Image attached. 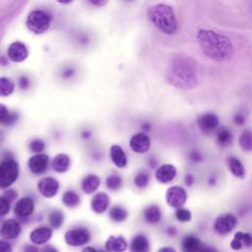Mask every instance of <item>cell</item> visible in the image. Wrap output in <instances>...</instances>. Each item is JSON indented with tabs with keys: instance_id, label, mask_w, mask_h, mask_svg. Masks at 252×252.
Instances as JSON below:
<instances>
[{
	"instance_id": "obj_1",
	"label": "cell",
	"mask_w": 252,
	"mask_h": 252,
	"mask_svg": "<svg viewBox=\"0 0 252 252\" xmlns=\"http://www.w3.org/2000/svg\"><path fill=\"white\" fill-rule=\"evenodd\" d=\"M197 41L202 52L210 59L218 62L229 60L233 55L231 40L213 30L201 29L197 32Z\"/></svg>"
},
{
	"instance_id": "obj_2",
	"label": "cell",
	"mask_w": 252,
	"mask_h": 252,
	"mask_svg": "<svg viewBox=\"0 0 252 252\" xmlns=\"http://www.w3.org/2000/svg\"><path fill=\"white\" fill-rule=\"evenodd\" d=\"M166 80L170 85L181 90L194 89L198 83L195 61L186 55H175L167 68Z\"/></svg>"
},
{
	"instance_id": "obj_3",
	"label": "cell",
	"mask_w": 252,
	"mask_h": 252,
	"mask_svg": "<svg viewBox=\"0 0 252 252\" xmlns=\"http://www.w3.org/2000/svg\"><path fill=\"white\" fill-rule=\"evenodd\" d=\"M150 21L163 33L173 34L178 30V22L174 10L171 6L158 3L153 5L148 10Z\"/></svg>"
},
{
	"instance_id": "obj_4",
	"label": "cell",
	"mask_w": 252,
	"mask_h": 252,
	"mask_svg": "<svg viewBox=\"0 0 252 252\" xmlns=\"http://www.w3.org/2000/svg\"><path fill=\"white\" fill-rule=\"evenodd\" d=\"M19 175V165L13 158H6L0 162V188L11 186Z\"/></svg>"
},
{
	"instance_id": "obj_5",
	"label": "cell",
	"mask_w": 252,
	"mask_h": 252,
	"mask_svg": "<svg viewBox=\"0 0 252 252\" xmlns=\"http://www.w3.org/2000/svg\"><path fill=\"white\" fill-rule=\"evenodd\" d=\"M50 24V17L41 10L32 11L27 18V27L33 33L39 34L47 31Z\"/></svg>"
},
{
	"instance_id": "obj_6",
	"label": "cell",
	"mask_w": 252,
	"mask_h": 252,
	"mask_svg": "<svg viewBox=\"0 0 252 252\" xmlns=\"http://www.w3.org/2000/svg\"><path fill=\"white\" fill-rule=\"evenodd\" d=\"M182 252H219L215 247L209 246L194 235H187L181 242Z\"/></svg>"
},
{
	"instance_id": "obj_7",
	"label": "cell",
	"mask_w": 252,
	"mask_h": 252,
	"mask_svg": "<svg viewBox=\"0 0 252 252\" xmlns=\"http://www.w3.org/2000/svg\"><path fill=\"white\" fill-rule=\"evenodd\" d=\"M237 224V219L233 214L226 213L219 216L214 222V230L220 235L231 232Z\"/></svg>"
},
{
	"instance_id": "obj_8",
	"label": "cell",
	"mask_w": 252,
	"mask_h": 252,
	"mask_svg": "<svg viewBox=\"0 0 252 252\" xmlns=\"http://www.w3.org/2000/svg\"><path fill=\"white\" fill-rule=\"evenodd\" d=\"M65 241L71 246H82L91 239V232L86 227H76L65 233Z\"/></svg>"
},
{
	"instance_id": "obj_9",
	"label": "cell",
	"mask_w": 252,
	"mask_h": 252,
	"mask_svg": "<svg viewBox=\"0 0 252 252\" xmlns=\"http://www.w3.org/2000/svg\"><path fill=\"white\" fill-rule=\"evenodd\" d=\"M165 200L171 208H182L187 200V192L181 186H171L165 193Z\"/></svg>"
},
{
	"instance_id": "obj_10",
	"label": "cell",
	"mask_w": 252,
	"mask_h": 252,
	"mask_svg": "<svg viewBox=\"0 0 252 252\" xmlns=\"http://www.w3.org/2000/svg\"><path fill=\"white\" fill-rule=\"evenodd\" d=\"M219 117L212 112H206L197 118V125L199 129L205 133L210 134L219 127Z\"/></svg>"
},
{
	"instance_id": "obj_11",
	"label": "cell",
	"mask_w": 252,
	"mask_h": 252,
	"mask_svg": "<svg viewBox=\"0 0 252 252\" xmlns=\"http://www.w3.org/2000/svg\"><path fill=\"white\" fill-rule=\"evenodd\" d=\"M37 189L43 197L52 198L56 195L59 189L58 181L50 176L41 178L37 183Z\"/></svg>"
},
{
	"instance_id": "obj_12",
	"label": "cell",
	"mask_w": 252,
	"mask_h": 252,
	"mask_svg": "<svg viewBox=\"0 0 252 252\" xmlns=\"http://www.w3.org/2000/svg\"><path fill=\"white\" fill-rule=\"evenodd\" d=\"M130 148L138 154L147 153L151 147L150 137L145 133H137L133 135L129 142Z\"/></svg>"
},
{
	"instance_id": "obj_13",
	"label": "cell",
	"mask_w": 252,
	"mask_h": 252,
	"mask_svg": "<svg viewBox=\"0 0 252 252\" xmlns=\"http://www.w3.org/2000/svg\"><path fill=\"white\" fill-rule=\"evenodd\" d=\"M21 233V225L18 220L9 219L5 220L0 228V235L6 240H12L17 238Z\"/></svg>"
},
{
	"instance_id": "obj_14",
	"label": "cell",
	"mask_w": 252,
	"mask_h": 252,
	"mask_svg": "<svg viewBox=\"0 0 252 252\" xmlns=\"http://www.w3.org/2000/svg\"><path fill=\"white\" fill-rule=\"evenodd\" d=\"M177 170L176 167L171 164V163H165L160 165L157 170H156V178L158 182L160 183H169L171 182L175 176H176Z\"/></svg>"
},
{
	"instance_id": "obj_15",
	"label": "cell",
	"mask_w": 252,
	"mask_h": 252,
	"mask_svg": "<svg viewBox=\"0 0 252 252\" xmlns=\"http://www.w3.org/2000/svg\"><path fill=\"white\" fill-rule=\"evenodd\" d=\"M28 54L27 46L20 41L13 42L8 48V56L14 62L24 61L28 57Z\"/></svg>"
},
{
	"instance_id": "obj_16",
	"label": "cell",
	"mask_w": 252,
	"mask_h": 252,
	"mask_svg": "<svg viewBox=\"0 0 252 252\" xmlns=\"http://www.w3.org/2000/svg\"><path fill=\"white\" fill-rule=\"evenodd\" d=\"M48 164V157L43 154H38L32 156L29 159V168L34 174H41L43 173Z\"/></svg>"
},
{
	"instance_id": "obj_17",
	"label": "cell",
	"mask_w": 252,
	"mask_h": 252,
	"mask_svg": "<svg viewBox=\"0 0 252 252\" xmlns=\"http://www.w3.org/2000/svg\"><path fill=\"white\" fill-rule=\"evenodd\" d=\"M33 209H34L33 201L29 197H23L16 203L14 212L20 218H28L32 214Z\"/></svg>"
},
{
	"instance_id": "obj_18",
	"label": "cell",
	"mask_w": 252,
	"mask_h": 252,
	"mask_svg": "<svg viewBox=\"0 0 252 252\" xmlns=\"http://www.w3.org/2000/svg\"><path fill=\"white\" fill-rule=\"evenodd\" d=\"M51 236H52L51 228L47 226H38L31 232L30 239L32 243L40 245L47 242L51 238Z\"/></svg>"
},
{
	"instance_id": "obj_19",
	"label": "cell",
	"mask_w": 252,
	"mask_h": 252,
	"mask_svg": "<svg viewBox=\"0 0 252 252\" xmlns=\"http://www.w3.org/2000/svg\"><path fill=\"white\" fill-rule=\"evenodd\" d=\"M109 204V198L104 192L96 193L91 201L92 210L96 214H102L106 211Z\"/></svg>"
},
{
	"instance_id": "obj_20",
	"label": "cell",
	"mask_w": 252,
	"mask_h": 252,
	"mask_svg": "<svg viewBox=\"0 0 252 252\" xmlns=\"http://www.w3.org/2000/svg\"><path fill=\"white\" fill-rule=\"evenodd\" d=\"M104 246L107 252H124L127 249V241L123 236L110 235Z\"/></svg>"
},
{
	"instance_id": "obj_21",
	"label": "cell",
	"mask_w": 252,
	"mask_h": 252,
	"mask_svg": "<svg viewBox=\"0 0 252 252\" xmlns=\"http://www.w3.org/2000/svg\"><path fill=\"white\" fill-rule=\"evenodd\" d=\"M243 246L244 247L252 246V234L248 232L237 231L230 242V247L233 250H240Z\"/></svg>"
},
{
	"instance_id": "obj_22",
	"label": "cell",
	"mask_w": 252,
	"mask_h": 252,
	"mask_svg": "<svg viewBox=\"0 0 252 252\" xmlns=\"http://www.w3.org/2000/svg\"><path fill=\"white\" fill-rule=\"evenodd\" d=\"M130 252H150V243L144 234H137L130 244Z\"/></svg>"
},
{
	"instance_id": "obj_23",
	"label": "cell",
	"mask_w": 252,
	"mask_h": 252,
	"mask_svg": "<svg viewBox=\"0 0 252 252\" xmlns=\"http://www.w3.org/2000/svg\"><path fill=\"white\" fill-rule=\"evenodd\" d=\"M110 158L112 162L117 167H125L127 164V157L123 151V149L117 145H113L110 148Z\"/></svg>"
},
{
	"instance_id": "obj_24",
	"label": "cell",
	"mask_w": 252,
	"mask_h": 252,
	"mask_svg": "<svg viewBox=\"0 0 252 252\" xmlns=\"http://www.w3.org/2000/svg\"><path fill=\"white\" fill-rule=\"evenodd\" d=\"M227 166L233 176L237 178H243L245 176V167L241 160L236 157L230 156L227 158Z\"/></svg>"
},
{
	"instance_id": "obj_25",
	"label": "cell",
	"mask_w": 252,
	"mask_h": 252,
	"mask_svg": "<svg viewBox=\"0 0 252 252\" xmlns=\"http://www.w3.org/2000/svg\"><path fill=\"white\" fill-rule=\"evenodd\" d=\"M100 184V180L98 176L94 174L87 175L82 181V189L87 194H92L96 191Z\"/></svg>"
},
{
	"instance_id": "obj_26",
	"label": "cell",
	"mask_w": 252,
	"mask_h": 252,
	"mask_svg": "<svg viewBox=\"0 0 252 252\" xmlns=\"http://www.w3.org/2000/svg\"><path fill=\"white\" fill-rule=\"evenodd\" d=\"M70 165V158L65 154H59L52 159V167L57 172H65L68 170Z\"/></svg>"
},
{
	"instance_id": "obj_27",
	"label": "cell",
	"mask_w": 252,
	"mask_h": 252,
	"mask_svg": "<svg viewBox=\"0 0 252 252\" xmlns=\"http://www.w3.org/2000/svg\"><path fill=\"white\" fill-rule=\"evenodd\" d=\"M144 219L149 223H157L161 219V212L156 205L149 206L144 211Z\"/></svg>"
},
{
	"instance_id": "obj_28",
	"label": "cell",
	"mask_w": 252,
	"mask_h": 252,
	"mask_svg": "<svg viewBox=\"0 0 252 252\" xmlns=\"http://www.w3.org/2000/svg\"><path fill=\"white\" fill-rule=\"evenodd\" d=\"M216 139H217V143L220 147L225 148V147H228L232 143L233 137H232L231 132L228 129L222 127L218 130Z\"/></svg>"
},
{
	"instance_id": "obj_29",
	"label": "cell",
	"mask_w": 252,
	"mask_h": 252,
	"mask_svg": "<svg viewBox=\"0 0 252 252\" xmlns=\"http://www.w3.org/2000/svg\"><path fill=\"white\" fill-rule=\"evenodd\" d=\"M238 144L243 151H252V132L249 129H245L239 136Z\"/></svg>"
},
{
	"instance_id": "obj_30",
	"label": "cell",
	"mask_w": 252,
	"mask_h": 252,
	"mask_svg": "<svg viewBox=\"0 0 252 252\" xmlns=\"http://www.w3.org/2000/svg\"><path fill=\"white\" fill-rule=\"evenodd\" d=\"M18 119V115L16 113H10L8 108L0 103V123L5 125L13 124Z\"/></svg>"
},
{
	"instance_id": "obj_31",
	"label": "cell",
	"mask_w": 252,
	"mask_h": 252,
	"mask_svg": "<svg viewBox=\"0 0 252 252\" xmlns=\"http://www.w3.org/2000/svg\"><path fill=\"white\" fill-rule=\"evenodd\" d=\"M62 201L65 204V206H67L69 208H74L77 205H79L80 196L76 192H74L72 190H68L63 194Z\"/></svg>"
},
{
	"instance_id": "obj_32",
	"label": "cell",
	"mask_w": 252,
	"mask_h": 252,
	"mask_svg": "<svg viewBox=\"0 0 252 252\" xmlns=\"http://www.w3.org/2000/svg\"><path fill=\"white\" fill-rule=\"evenodd\" d=\"M127 215H128L127 211L120 206H114L109 211V217L115 222H121L125 220L127 218Z\"/></svg>"
},
{
	"instance_id": "obj_33",
	"label": "cell",
	"mask_w": 252,
	"mask_h": 252,
	"mask_svg": "<svg viewBox=\"0 0 252 252\" xmlns=\"http://www.w3.org/2000/svg\"><path fill=\"white\" fill-rule=\"evenodd\" d=\"M14 92L13 82L6 77H0V96H8Z\"/></svg>"
},
{
	"instance_id": "obj_34",
	"label": "cell",
	"mask_w": 252,
	"mask_h": 252,
	"mask_svg": "<svg viewBox=\"0 0 252 252\" xmlns=\"http://www.w3.org/2000/svg\"><path fill=\"white\" fill-rule=\"evenodd\" d=\"M48 221L53 228H59L64 221V215L61 211H52L48 216Z\"/></svg>"
},
{
	"instance_id": "obj_35",
	"label": "cell",
	"mask_w": 252,
	"mask_h": 252,
	"mask_svg": "<svg viewBox=\"0 0 252 252\" xmlns=\"http://www.w3.org/2000/svg\"><path fill=\"white\" fill-rule=\"evenodd\" d=\"M150 182V175L145 171H140L134 177V183L138 188H145Z\"/></svg>"
},
{
	"instance_id": "obj_36",
	"label": "cell",
	"mask_w": 252,
	"mask_h": 252,
	"mask_svg": "<svg viewBox=\"0 0 252 252\" xmlns=\"http://www.w3.org/2000/svg\"><path fill=\"white\" fill-rule=\"evenodd\" d=\"M122 184V178L117 174L109 175L105 180V185L110 190H117Z\"/></svg>"
},
{
	"instance_id": "obj_37",
	"label": "cell",
	"mask_w": 252,
	"mask_h": 252,
	"mask_svg": "<svg viewBox=\"0 0 252 252\" xmlns=\"http://www.w3.org/2000/svg\"><path fill=\"white\" fill-rule=\"evenodd\" d=\"M174 216L176 218L177 220L179 221H182V222H186V221H190L191 219H192V215H191V212L187 209H184V208H179L175 211L174 213Z\"/></svg>"
},
{
	"instance_id": "obj_38",
	"label": "cell",
	"mask_w": 252,
	"mask_h": 252,
	"mask_svg": "<svg viewBox=\"0 0 252 252\" xmlns=\"http://www.w3.org/2000/svg\"><path fill=\"white\" fill-rule=\"evenodd\" d=\"M188 158L190 161L198 163L203 160V155L201 154V152L198 149H192L188 153Z\"/></svg>"
},
{
	"instance_id": "obj_39",
	"label": "cell",
	"mask_w": 252,
	"mask_h": 252,
	"mask_svg": "<svg viewBox=\"0 0 252 252\" xmlns=\"http://www.w3.org/2000/svg\"><path fill=\"white\" fill-rule=\"evenodd\" d=\"M45 145H44V142L39 140V139H36V140H33L31 142L30 144V149L31 151L34 152V153H40L41 151H43Z\"/></svg>"
},
{
	"instance_id": "obj_40",
	"label": "cell",
	"mask_w": 252,
	"mask_h": 252,
	"mask_svg": "<svg viewBox=\"0 0 252 252\" xmlns=\"http://www.w3.org/2000/svg\"><path fill=\"white\" fill-rule=\"evenodd\" d=\"M10 211V201L4 196L0 197V217L5 216Z\"/></svg>"
},
{
	"instance_id": "obj_41",
	"label": "cell",
	"mask_w": 252,
	"mask_h": 252,
	"mask_svg": "<svg viewBox=\"0 0 252 252\" xmlns=\"http://www.w3.org/2000/svg\"><path fill=\"white\" fill-rule=\"evenodd\" d=\"M245 115L241 112V111H237L234 115H233V122L234 124H236L237 126H242L245 123Z\"/></svg>"
},
{
	"instance_id": "obj_42",
	"label": "cell",
	"mask_w": 252,
	"mask_h": 252,
	"mask_svg": "<svg viewBox=\"0 0 252 252\" xmlns=\"http://www.w3.org/2000/svg\"><path fill=\"white\" fill-rule=\"evenodd\" d=\"M12 245L3 239H0V252H12Z\"/></svg>"
},
{
	"instance_id": "obj_43",
	"label": "cell",
	"mask_w": 252,
	"mask_h": 252,
	"mask_svg": "<svg viewBox=\"0 0 252 252\" xmlns=\"http://www.w3.org/2000/svg\"><path fill=\"white\" fill-rule=\"evenodd\" d=\"M184 182H185V184L187 186H189V187L192 186L194 184V182H195L194 175L192 173H186L185 177H184Z\"/></svg>"
},
{
	"instance_id": "obj_44",
	"label": "cell",
	"mask_w": 252,
	"mask_h": 252,
	"mask_svg": "<svg viewBox=\"0 0 252 252\" xmlns=\"http://www.w3.org/2000/svg\"><path fill=\"white\" fill-rule=\"evenodd\" d=\"M30 85V81H29V78L27 77H21L19 79V86L22 88V89H27Z\"/></svg>"
},
{
	"instance_id": "obj_45",
	"label": "cell",
	"mask_w": 252,
	"mask_h": 252,
	"mask_svg": "<svg viewBox=\"0 0 252 252\" xmlns=\"http://www.w3.org/2000/svg\"><path fill=\"white\" fill-rule=\"evenodd\" d=\"M4 197H5L6 199H8L9 201H11V200H14V199L17 197V193H16L14 190H8V191L5 193Z\"/></svg>"
},
{
	"instance_id": "obj_46",
	"label": "cell",
	"mask_w": 252,
	"mask_h": 252,
	"mask_svg": "<svg viewBox=\"0 0 252 252\" xmlns=\"http://www.w3.org/2000/svg\"><path fill=\"white\" fill-rule=\"evenodd\" d=\"M24 252H39V250L35 245H26Z\"/></svg>"
},
{
	"instance_id": "obj_47",
	"label": "cell",
	"mask_w": 252,
	"mask_h": 252,
	"mask_svg": "<svg viewBox=\"0 0 252 252\" xmlns=\"http://www.w3.org/2000/svg\"><path fill=\"white\" fill-rule=\"evenodd\" d=\"M40 252H58V250L52 245H46L42 248V250Z\"/></svg>"
},
{
	"instance_id": "obj_48",
	"label": "cell",
	"mask_w": 252,
	"mask_h": 252,
	"mask_svg": "<svg viewBox=\"0 0 252 252\" xmlns=\"http://www.w3.org/2000/svg\"><path fill=\"white\" fill-rule=\"evenodd\" d=\"M158 252H176L174 248L166 246V247H161Z\"/></svg>"
},
{
	"instance_id": "obj_49",
	"label": "cell",
	"mask_w": 252,
	"mask_h": 252,
	"mask_svg": "<svg viewBox=\"0 0 252 252\" xmlns=\"http://www.w3.org/2000/svg\"><path fill=\"white\" fill-rule=\"evenodd\" d=\"M82 252H99V250H96L94 247H91V246H89V247L84 248Z\"/></svg>"
},
{
	"instance_id": "obj_50",
	"label": "cell",
	"mask_w": 252,
	"mask_h": 252,
	"mask_svg": "<svg viewBox=\"0 0 252 252\" xmlns=\"http://www.w3.org/2000/svg\"><path fill=\"white\" fill-rule=\"evenodd\" d=\"M93 4H95V5H102V4H104L105 2H92Z\"/></svg>"
},
{
	"instance_id": "obj_51",
	"label": "cell",
	"mask_w": 252,
	"mask_h": 252,
	"mask_svg": "<svg viewBox=\"0 0 252 252\" xmlns=\"http://www.w3.org/2000/svg\"><path fill=\"white\" fill-rule=\"evenodd\" d=\"M99 252H107L106 250H99Z\"/></svg>"
}]
</instances>
